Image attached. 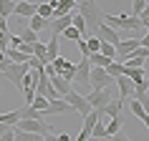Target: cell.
<instances>
[{
	"label": "cell",
	"instance_id": "cell-23",
	"mask_svg": "<svg viewBox=\"0 0 149 141\" xmlns=\"http://www.w3.org/2000/svg\"><path fill=\"white\" fill-rule=\"evenodd\" d=\"M13 8H15V0H0V15L3 18L13 15Z\"/></svg>",
	"mask_w": 149,
	"mask_h": 141
},
{
	"label": "cell",
	"instance_id": "cell-7",
	"mask_svg": "<svg viewBox=\"0 0 149 141\" xmlns=\"http://www.w3.org/2000/svg\"><path fill=\"white\" fill-rule=\"evenodd\" d=\"M88 70H91V63H88L86 58H81V61L76 63V76L71 81V83H76L73 91H81V86H88Z\"/></svg>",
	"mask_w": 149,
	"mask_h": 141
},
{
	"label": "cell",
	"instance_id": "cell-11",
	"mask_svg": "<svg viewBox=\"0 0 149 141\" xmlns=\"http://www.w3.org/2000/svg\"><path fill=\"white\" fill-rule=\"evenodd\" d=\"M109 118H111L109 124H104V133H106V139H114L121 131V126H124V113H114Z\"/></svg>",
	"mask_w": 149,
	"mask_h": 141
},
{
	"label": "cell",
	"instance_id": "cell-17",
	"mask_svg": "<svg viewBox=\"0 0 149 141\" xmlns=\"http://www.w3.org/2000/svg\"><path fill=\"white\" fill-rule=\"evenodd\" d=\"M86 61L91 63V66H101V68H106L114 58H109V55H104V53H99V50H96V53H88V55H86Z\"/></svg>",
	"mask_w": 149,
	"mask_h": 141
},
{
	"label": "cell",
	"instance_id": "cell-29",
	"mask_svg": "<svg viewBox=\"0 0 149 141\" xmlns=\"http://www.w3.org/2000/svg\"><path fill=\"white\" fill-rule=\"evenodd\" d=\"M99 53H104V55H109V58H114V55H116V48H114V43H106V40H101Z\"/></svg>",
	"mask_w": 149,
	"mask_h": 141
},
{
	"label": "cell",
	"instance_id": "cell-30",
	"mask_svg": "<svg viewBox=\"0 0 149 141\" xmlns=\"http://www.w3.org/2000/svg\"><path fill=\"white\" fill-rule=\"evenodd\" d=\"M20 40H25V43H36V40H38V33L31 30V28H23V30H20Z\"/></svg>",
	"mask_w": 149,
	"mask_h": 141
},
{
	"label": "cell",
	"instance_id": "cell-3",
	"mask_svg": "<svg viewBox=\"0 0 149 141\" xmlns=\"http://www.w3.org/2000/svg\"><path fill=\"white\" fill-rule=\"evenodd\" d=\"M28 70H31L28 61H25V63H13V61H10L8 66H5V70H3V76H5L18 91H23V76L28 73Z\"/></svg>",
	"mask_w": 149,
	"mask_h": 141
},
{
	"label": "cell",
	"instance_id": "cell-31",
	"mask_svg": "<svg viewBox=\"0 0 149 141\" xmlns=\"http://www.w3.org/2000/svg\"><path fill=\"white\" fill-rule=\"evenodd\" d=\"M121 68H124V66H121V63H119V61H111L109 66H106V73H109L111 78H116L119 73H121Z\"/></svg>",
	"mask_w": 149,
	"mask_h": 141
},
{
	"label": "cell",
	"instance_id": "cell-38",
	"mask_svg": "<svg viewBox=\"0 0 149 141\" xmlns=\"http://www.w3.org/2000/svg\"><path fill=\"white\" fill-rule=\"evenodd\" d=\"M56 139H58V141H71V136H68V133H58Z\"/></svg>",
	"mask_w": 149,
	"mask_h": 141
},
{
	"label": "cell",
	"instance_id": "cell-35",
	"mask_svg": "<svg viewBox=\"0 0 149 141\" xmlns=\"http://www.w3.org/2000/svg\"><path fill=\"white\" fill-rule=\"evenodd\" d=\"M8 40H10V33L8 30H0V50L8 48Z\"/></svg>",
	"mask_w": 149,
	"mask_h": 141
},
{
	"label": "cell",
	"instance_id": "cell-19",
	"mask_svg": "<svg viewBox=\"0 0 149 141\" xmlns=\"http://www.w3.org/2000/svg\"><path fill=\"white\" fill-rule=\"evenodd\" d=\"M56 55H58V35L53 33V38L46 43V61H53Z\"/></svg>",
	"mask_w": 149,
	"mask_h": 141
},
{
	"label": "cell",
	"instance_id": "cell-15",
	"mask_svg": "<svg viewBox=\"0 0 149 141\" xmlns=\"http://www.w3.org/2000/svg\"><path fill=\"white\" fill-rule=\"evenodd\" d=\"M48 23H51V20H48V18H43V15H38V13H33V15L28 18V28H31V30H36V33L46 30Z\"/></svg>",
	"mask_w": 149,
	"mask_h": 141
},
{
	"label": "cell",
	"instance_id": "cell-14",
	"mask_svg": "<svg viewBox=\"0 0 149 141\" xmlns=\"http://www.w3.org/2000/svg\"><path fill=\"white\" fill-rule=\"evenodd\" d=\"M48 81H51V86L56 88V93H58V96H66V93L71 91V88H73V86L68 83V81H66V78H61L58 73H51V76H48Z\"/></svg>",
	"mask_w": 149,
	"mask_h": 141
},
{
	"label": "cell",
	"instance_id": "cell-20",
	"mask_svg": "<svg viewBox=\"0 0 149 141\" xmlns=\"http://www.w3.org/2000/svg\"><path fill=\"white\" fill-rule=\"evenodd\" d=\"M71 25H73V28H79V33L84 35V38H86V33H88V28H86V20H84V18H81L79 13H76V10H73V18H71Z\"/></svg>",
	"mask_w": 149,
	"mask_h": 141
},
{
	"label": "cell",
	"instance_id": "cell-6",
	"mask_svg": "<svg viewBox=\"0 0 149 141\" xmlns=\"http://www.w3.org/2000/svg\"><path fill=\"white\" fill-rule=\"evenodd\" d=\"M86 96V101L91 103V109H99L101 111L106 103L111 101V93H109V88H91L88 93H84Z\"/></svg>",
	"mask_w": 149,
	"mask_h": 141
},
{
	"label": "cell",
	"instance_id": "cell-13",
	"mask_svg": "<svg viewBox=\"0 0 149 141\" xmlns=\"http://www.w3.org/2000/svg\"><path fill=\"white\" fill-rule=\"evenodd\" d=\"M114 83L119 86V98H124V101H126V98H129V93H132V86H134L132 78H129V76H124V73H119L116 78H114Z\"/></svg>",
	"mask_w": 149,
	"mask_h": 141
},
{
	"label": "cell",
	"instance_id": "cell-16",
	"mask_svg": "<svg viewBox=\"0 0 149 141\" xmlns=\"http://www.w3.org/2000/svg\"><path fill=\"white\" fill-rule=\"evenodd\" d=\"M121 109H124V98H116V101L111 98V101L101 109V116H114V113H121Z\"/></svg>",
	"mask_w": 149,
	"mask_h": 141
},
{
	"label": "cell",
	"instance_id": "cell-27",
	"mask_svg": "<svg viewBox=\"0 0 149 141\" xmlns=\"http://www.w3.org/2000/svg\"><path fill=\"white\" fill-rule=\"evenodd\" d=\"M33 55H38V58H40L43 63H48V61H46V43L36 40V43H33Z\"/></svg>",
	"mask_w": 149,
	"mask_h": 141
},
{
	"label": "cell",
	"instance_id": "cell-26",
	"mask_svg": "<svg viewBox=\"0 0 149 141\" xmlns=\"http://www.w3.org/2000/svg\"><path fill=\"white\" fill-rule=\"evenodd\" d=\"M31 106H33V109H38V111H43L48 106V98L43 93H36V96H33V101H31Z\"/></svg>",
	"mask_w": 149,
	"mask_h": 141
},
{
	"label": "cell",
	"instance_id": "cell-37",
	"mask_svg": "<svg viewBox=\"0 0 149 141\" xmlns=\"http://www.w3.org/2000/svg\"><path fill=\"white\" fill-rule=\"evenodd\" d=\"M0 30H8V18L0 15Z\"/></svg>",
	"mask_w": 149,
	"mask_h": 141
},
{
	"label": "cell",
	"instance_id": "cell-4",
	"mask_svg": "<svg viewBox=\"0 0 149 141\" xmlns=\"http://www.w3.org/2000/svg\"><path fill=\"white\" fill-rule=\"evenodd\" d=\"M111 83H114V78L106 73V68L91 66V70H88V86L91 88H109Z\"/></svg>",
	"mask_w": 149,
	"mask_h": 141
},
{
	"label": "cell",
	"instance_id": "cell-12",
	"mask_svg": "<svg viewBox=\"0 0 149 141\" xmlns=\"http://www.w3.org/2000/svg\"><path fill=\"white\" fill-rule=\"evenodd\" d=\"M33 13H36V3H31V0H15L13 15H18V18H31Z\"/></svg>",
	"mask_w": 149,
	"mask_h": 141
},
{
	"label": "cell",
	"instance_id": "cell-24",
	"mask_svg": "<svg viewBox=\"0 0 149 141\" xmlns=\"http://www.w3.org/2000/svg\"><path fill=\"white\" fill-rule=\"evenodd\" d=\"M20 118V111H8V113H0V124H8V126H13Z\"/></svg>",
	"mask_w": 149,
	"mask_h": 141
},
{
	"label": "cell",
	"instance_id": "cell-39",
	"mask_svg": "<svg viewBox=\"0 0 149 141\" xmlns=\"http://www.w3.org/2000/svg\"><path fill=\"white\" fill-rule=\"evenodd\" d=\"M73 3H79V0H73Z\"/></svg>",
	"mask_w": 149,
	"mask_h": 141
},
{
	"label": "cell",
	"instance_id": "cell-28",
	"mask_svg": "<svg viewBox=\"0 0 149 141\" xmlns=\"http://www.w3.org/2000/svg\"><path fill=\"white\" fill-rule=\"evenodd\" d=\"M88 139H106V133H104V124H101V118L94 124V129H91V136Z\"/></svg>",
	"mask_w": 149,
	"mask_h": 141
},
{
	"label": "cell",
	"instance_id": "cell-18",
	"mask_svg": "<svg viewBox=\"0 0 149 141\" xmlns=\"http://www.w3.org/2000/svg\"><path fill=\"white\" fill-rule=\"evenodd\" d=\"M129 109H132V113L136 118H141V124H144V126H149V113H147V109H144L139 101H132V103H129Z\"/></svg>",
	"mask_w": 149,
	"mask_h": 141
},
{
	"label": "cell",
	"instance_id": "cell-8",
	"mask_svg": "<svg viewBox=\"0 0 149 141\" xmlns=\"http://www.w3.org/2000/svg\"><path fill=\"white\" fill-rule=\"evenodd\" d=\"M68 111H73L68 106V101L63 96H58V98H51L48 101V106L43 109V116H58V113H68Z\"/></svg>",
	"mask_w": 149,
	"mask_h": 141
},
{
	"label": "cell",
	"instance_id": "cell-33",
	"mask_svg": "<svg viewBox=\"0 0 149 141\" xmlns=\"http://www.w3.org/2000/svg\"><path fill=\"white\" fill-rule=\"evenodd\" d=\"M144 8H147V0H134L132 3V15H139Z\"/></svg>",
	"mask_w": 149,
	"mask_h": 141
},
{
	"label": "cell",
	"instance_id": "cell-25",
	"mask_svg": "<svg viewBox=\"0 0 149 141\" xmlns=\"http://www.w3.org/2000/svg\"><path fill=\"white\" fill-rule=\"evenodd\" d=\"M58 76H61V78H66V81L71 83V81H73V76H76V63H68L66 68H61V70H58Z\"/></svg>",
	"mask_w": 149,
	"mask_h": 141
},
{
	"label": "cell",
	"instance_id": "cell-32",
	"mask_svg": "<svg viewBox=\"0 0 149 141\" xmlns=\"http://www.w3.org/2000/svg\"><path fill=\"white\" fill-rule=\"evenodd\" d=\"M99 46H101V40L96 38H86V48H88V53H96V50H99Z\"/></svg>",
	"mask_w": 149,
	"mask_h": 141
},
{
	"label": "cell",
	"instance_id": "cell-5",
	"mask_svg": "<svg viewBox=\"0 0 149 141\" xmlns=\"http://www.w3.org/2000/svg\"><path fill=\"white\" fill-rule=\"evenodd\" d=\"M63 98L68 101V106H71L73 111H79L81 116H86L88 111H91V103L86 101V96L81 93V91H73V88H71V91H68L66 96H63Z\"/></svg>",
	"mask_w": 149,
	"mask_h": 141
},
{
	"label": "cell",
	"instance_id": "cell-10",
	"mask_svg": "<svg viewBox=\"0 0 149 141\" xmlns=\"http://www.w3.org/2000/svg\"><path fill=\"white\" fill-rule=\"evenodd\" d=\"M94 33H96V38H99V40H106V43H116V40L121 38V33H119L116 28H111L109 23H99L94 28Z\"/></svg>",
	"mask_w": 149,
	"mask_h": 141
},
{
	"label": "cell",
	"instance_id": "cell-1",
	"mask_svg": "<svg viewBox=\"0 0 149 141\" xmlns=\"http://www.w3.org/2000/svg\"><path fill=\"white\" fill-rule=\"evenodd\" d=\"M73 10L86 20V28H91V30L104 20V10H101V5H99L96 0H79V3L73 5Z\"/></svg>",
	"mask_w": 149,
	"mask_h": 141
},
{
	"label": "cell",
	"instance_id": "cell-9",
	"mask_svg": "<svg viewBox=\"0 0 149 141\" xmlns=\"http://www.w3.org/2000/svg\"><path fill=\"white\" fill-rule=\"evenodd\" d=\"M99 118H101V111H99V109L88 111L86 116H84V129H81V133L76 136V141H86L88 136H91V129H94V124L99 121Z\"/></svg>",
	"mask_w": 149,
	"mask_h": 141
},
{
	"label": "cell",
	"instance_id": "cell-2",
	"mask_svg": "<svg viewBox=\"0 0 149 141\" xmlns=\"http://www.w3.org/2000/svg\"><path fill=\"white\" fill-rule=\"evenodd\" d=\"M104 23H109L116 30H136V28H141L136 15H111V13H104Z\"/></svg>",
	"mask_w": 149,
	"mask_h": 141
},
{
	"label": "cell",
	"instance_id": "cell-36",
	"mask_svg": "<svg viewBox=\"0 0 149 141\" xmlns=\"http://www.w3.org/2000/svg\"><path fill=\"white\" fill-rule=\"evenodd\" d=\"M136 18H139V23H141V28H147V25H149V10H147V8L141 10V13H139V15H136Z\"/></svg>",
	"mask_w": 149,
	"mask_h": 141
},
{
	"label": "cell",
	"instance_id": "cell-34",
	"mask_svg": "<svg viewBox=\"0 0 149 141\" xmlns=\"http://www.w3.org/2000/svg\"><path fill=\"white\" fill-rule=\"evenodd\" d=\"M76 46H79V53H81V58H86V55H88V48H86V38H79V40H76Z\"/></svg>",
	"mask_w": 149,
	"mask_h": 141
},
{
	"label": "cell",
	"instance_id": "cell-21",
	"mask_svg": "<svg viewBox=\"0 0 149 141\" xmlns=\"http://www.w3.org/2000/svg\"><path fill=\"white\" fill-rule=\"evenodd\" d=\"M61 35H63V38H68V40H73V43H76L79 38H84V35L79 33V28H73V25H66V28L61 30Z\"/></svg>",
	"mask_w": 149,
	"mask_h": 141
},
{
	"label": "cell",
	"instance_id": "cell-22",
	"mask_svg": "<svg viewBox=\"0 0 149 141\" xmlns=\"http://www.w3.org/2000/svg\"><path fill=\"white\" fill-rule=\"evenodd\" d=\"M36 13L43 18H48V20H53V8L48 5V3H36Z\"/></svg>",
	"mask_w": 149,
	"mask_h": 141
}]
</instances>
